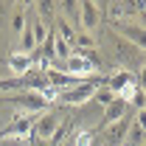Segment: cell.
<instances>
[{"instance_id": "obj_1", "label": "cell", "mask_w": 146, "mask_h": 146, "mask_svg": "<svg viewBox=\"0 0 146 146\" xmlns=\"http://www.w3.org/2000/svg\"><path fill=\"white\" fill-rule=\"evenodd\" d=\"M0 101H6V104L17 107V112H25V115H39V112H45L48 104H51L42 93H28V90L11 93V96H3Z\"/></svg>"}, {"instance_id": "obj_2", "label": "cell", "mask_w": 146, "mask_h": 146, "mask_svg": "<svg viewBox=\"0 0 146 146\" xmlns=\"http://www.w3.org/2000/svg\"><path fill=\"white\" fill-rule=\"evenodd\" d=\"M101 84H107V76H93V79H87L84 84H79V87H73V90H65L59 93V98L56 101H62V104H68V107H82L84 101H90L93 96H96V90L101 87Z\"/></svg>"}, {"instance_id": "obj_3", "label": "cell", "mask_w": 146, "mask_h": 146, "mask_svg": "<svg viewBox=\"0 0 146 146\" xmlns=\"http://www.w3.org/2000/svg\"><path fill=\"white\" fill-rule=\"evenodd\" d=\"M65 121V115H62V110H54L48 107L45 112H39L34 118V129H31V138H39V141H48L51 143V138L56 135V129L59 124Z\"/></svg>"}, {"instance_id": "obj_4", "label": "cell", "mask_w": 146, "mask_h": 146, "mask_svg": "<svg viewBox=\"0 0 146 146\" xmlns=\"http://www.w3.org/2000/svg\"><path fill=\"white\" fill-rule=\"evenodd\" d=\"M34 118L36 115L17 112L9 127L0 129V141H28V138H31V129H34Z\"/></svg>"}, {"instance_id": "obj_5", "label": "cell", "mask_w": 146, "mask_h": 146, "mask_svg": "<svg viewBox=\"0 0 146 146\" xmlns=\"http://www.w3.org/2000/svg\"><path fill=\"white\" fill-rule=\"evenodd\" d=\"M118 36L121 39H127L129 45H135L138 51H146V28L141 23H135V20H127V23H118Z\"/></svg>"}, {"instance_id": "obj_6", "label": "cell", "mask_w": 146, "mask_h": 146, "mask_svg": "<svg viewBox=\"0 0 146 146\" xmlns=\"http://www.w3.org/2000/svg\"><path fill=\"white\" fill-rule=\"evenodd\" d=\"M98 20H101V3H93V0H82V6H79V25H82V31H90L98 25Z\"/></svg>"}, {"instance_id": "obj_7", "label": "cell", "mask_w": 146, "mask_h": 146, "mask_svg": "<svg viewBox=\"0 0 146 146\" xmlns=\"http://www.w3.org/2000/svg\"><path fill=\"white\" fill-rule=\"evenodd\" d=\"M127 115H132V107H129L124 98H115V101L104 110V115H101V124H98V127L107 129V127H112V124H118V121H124Z\"/></svg>"}, {"instance_id": "obj_8", "label": "cell", "mask_w": 146, "mask_h": 146, "mask_svg": "<svg viewBox=\"0 0 146 146\" xmlns=\"http://www.w3.org/2000/svg\"><path fill=\"white\" fill-rule=\"evenodd\" d=\"M132 121H135V112L127 115L124 121H118V124H112V127L104 129V146H124V138H127L129 127H132Z\"/></svg>"}, {"instance_id": "obj_9", "label": "cell", "mask_w": 146, "mask_h": 146, "mask_svg": "<svg viewBox=\"0 0 146 146\" xmlns=\"http://www.w3.org/2000/svg\"><path fill=\"white\" fill-rule=\"evenodd\" d=\"M6 65H9V70H11V76H25V73L31 70V68H36V62L31 59V54H11L9 59H6Z\"/></svg>"}, {"instance_id": "obj_10", "label": "cell", "mask_w": 146, "mask_h": 146, "mask_svg": "<svg viewBox=\"0 0 146 146\" xmlns=\"http://www.w3.org/2000/svg\"><path fill=\"white\" fill-rule=\"evenodd\" d=\"M115 51H118V62L121 65H129V62H135V59H141V51L135 48V45H129L127 39H121V36L115 34Z\"/></svg>"}, {"instance_id": "obj_11", "label": "cell", "mask_w": 146, "mask_h": 146, "mask_svg": "<svg viewBox=\"0 0 146 146\" xmlns=\"http://www.w3.org/2000/svg\"><path fill=\"white\" fill-rule=\"evenodd\" d=\"M132 82H135V73H132V70H118L112 79H107V87L115 93V96H118V93L124 90L127 84H132Z\"/></svg>"}, {"instance_id": "obj_12", "label": "cell", "mask_w": 146, "mask_h": 146, "mask_svg": "<svg viewBox=\"0 0 146 146\" xmlns=\"http://www.w3.org/2000/svg\"><path fill=\"white\" fill-rule=\"evenodd\" d=\"M54 31H56V36H59L62 42H68V45L73 48V39H76V28H73V23H68L65 17H59L54 23Z\"/></svg>"}, {"instance_id": "obj_13", "label": "cell", "mask_w": 146, "mask_h": 146, "mask_svg": "<svg viewBox=\"0 0 146 146\" xmlns=\"http://www.w3.org/2000/svg\"><path fill=\"white\" fill-rule=\"evenodd\" d=\"M96 48V36L90 31H76V39H73V51H93Z\"/></svg>"}, {"instance_id": "obj_14", "label": "cell", "mask_w": 146, "mask_h": 146, "mask_svg": "<svg viewBox=\"0 0 146 146\" xmlns=\"http://www.w3.org/2000/svg\"><path fill=\"white\" fill-rule=\"evenodd\" d=\"M143 141H146V132L135 121H132V127H129V132H127V138H124V146H143Z\"/></svg>"}, {"instance_id": "obj_15", "label": "cell", "mask_w": 146, "mask_h": 146, "mask_svg": "<svg viewBox=\"0 0 146 146\" xmlns=\"http://www.w3.org/2000/svg\"><path fill=\"white\" fill-rule=\"evenodd\" d=\"M115 98H118V96H115V93L110 90L107 84H101V87H98V90H96V96H93V101H96V104H98V107H104V110H107L110 104H112V101H115Z\"/></svg>"}, {"instance_id": "obj_16", "label": "cell", "mask_w": 146, "mask_h": 146, "mask_svg": "<svg viewBox=\"0 0 146 146\" xmlns=\"http://www.w3.org/2000/svg\"><path fill=\"white\" fill-rule=\"evenodd\" d=\"M11 28H14L17 34H23V31L28 28V14H25V6H20L17 11H14V17H11Z\"/></svg>"}, {"instance_id": "obj_17", "label": "cell", "mask_w": 146, "mask_h": 146, "mask_svg": "<svg viewBox=\"0 0 146 146\" xmlns=\"http://www.w3.org/2000/svg\"><path fill=\"white\" fill-rule=\"evenodd\" d=\"M70 146H96V138H93L90 129H79V132L73 135V143Z\"/></svg>"}, {"instance_id": "obj_18", "label": "cell", "mask_w": 146, "mask_h": 146, "mask_svg": "<svg viewBox=\"0 0 146 146\" xmlns=\"http://www.w3.org/2000/svg\"><path fill=\"white\" fill-rule=\"evenodd\" d=\"M34 9H36V14H39V20H48V17H54L56 3H51V0H39V3H34Z\"/></svg>"}, {"instance_id": "obj_19", "label": "cell", "mask_w": 146, "mask_h": 146, "mask_svg": "<svg viewBox=\"0 0 146 146\" xmlns=\"http://www.w3.org/2000/svg\"><path fill=\"white\" fill-rule=\"evenodd\" d=\"M56 6H59V9H62V11L68 14V23H70V20H79V6H82L79 0H68V3H56Z\"/></svg>"}, {"instance_id": "obj_20", "label": "cell", "mask_w": 146, "mask_h": 146, "mask_svg": "<svg viewBox=\"0 0 146 146\" xmlns=\"http://www.w3.org/2000/svg\"><path fill=\"white\" fill-rule=\"evenodd\" d=\"M135 124L146 132V110H138V112H135Z\"/></svg>"}, {"instance_id": "obj_21", "label": "cell", "mask_w": 146, "mask_h": 146, "mask_svg": "<svg viewBox=\"0 0 146 146\" xmlns=\"http://www.w3.org/2000/svg\"><path fill=\"white\" fill-rule=\"evenodd\" d=\"M135 82H138V87L146 93V62H143V68H141V73H138V79H135Z\"/></svg>"}, {"instance_id": "obj_22", "label": "cell", "mask_w": 146, "mask_h": 146, "mask_svg": "<svg viewBox=\"0 0 146 146\" xmlns=\"http://www.w3.org/2000/svg\"><path fill=\"white\" fill-rule=\"evenodd\" d=\"M143 110H146V104H143Z\"/></svg>"}, {"instance_id": "obj_23", "label": "cell", "mask_w": 146, "mask_h": 146, "mask_svg": "<svg viewBox=\"0 0 146 146\" xmlns=\"http://www.w3.org/2000/svg\"><path fill=\"white\" fill-rule=\"evenodd\" d=\"M143 146H146V141H143Z\"/></svg>"}]
</instances>
